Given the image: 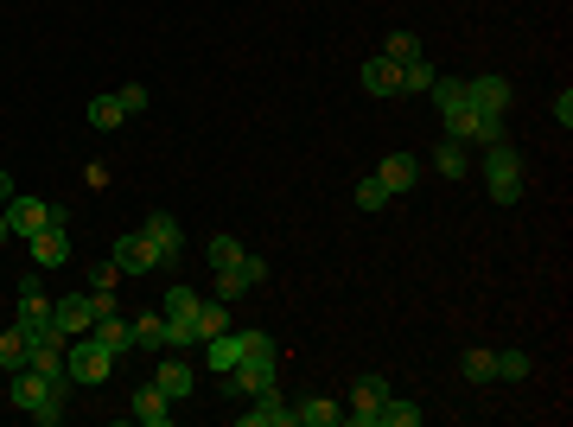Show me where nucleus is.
Returning a JSON list of instances; mask_svg holds the SVG:
<instances>
[{"mask_svg":"<svg viewBox=\"0 0 573 427\" xmlns=\"http://www.w3.org/2000/svg\"><path fill=\"white\" fill-rule=\"evenodd\" d=\"M121 122H128V115H121V102H115V96H96V102H90V128L109 134V128H121Z\"/></svg>","mask_w":573,"mask_h":427,"instance_id":"31","label":"nucleus"},{"mask_svg":"<svg viewBox=\"0 0 573 427\" xmlns=\"http://www.w3.org/2000/svg\"><path fill=\"white\" fill-rule=\"evenodd\" d=\"M7 236H13V230H7V211H0V243H7Z\"/></svg>","mask_w":573,"mask_h":427,"instance_id":"40","label":"nucleus"},{"mask_svg":"<svg viewBox=\"0 0 573 427\" xmlns=\"http://www.w3.org/2000/svg\"><path fill=\"white\" fill-rule=\"evenodd\" d=\"M198 332H204V338L230 332V300H198Z\"/></svg>","mask_w":573,"mask_h":427,"instance_id":"27","label":"nucleus"},{"mask_svg":"<svg viewBox=\"0 0 573 427\" xmlns=\"http://www.w3.org/2000/svg\"><path fill=\"white\" fill-rule=\"evenodd\" d=\"M357 83H363L370 96H402V64H395V58H382V51H376V58H363Z\"/></svg>","mask_w":573,"mask_h":427,"instance_id":"12","label":"nucleus"},{"mask_svg":"<svg viewBox=\"0 0 573 427\" xmlns=\"http://www.w3.org/2000/svg\"><path fill=\"white\" fill-rule=\"evenodd\" d=\"M51 326H58L64 338H83L96 326V294H64V300H51Z\"/></svg>","mask_w":573,"mask_h":427,"instance_id":"6","label":"nucleus"},{"mask_svg":"<svg viewBox=\"0 0 573 427\" xmlns=\"http://www.w3.org/2000/svg\"><path fill=\"white\" fill-rule=\"evenodd\" d=\"M7 396H13V408H26V415H39V408L51 402V396H64V389H51L45 377H39V370H13V389H7Z\"/></svg>","mask_w":573,"mask_h":427,"instance_id":"9","label":"nucleus"},{"mask_svg":"<svg viewBox=\"0 0 573 427\" xmlns=\"http://www.w3.org/2000/svg\"><path fill=\"white\" fill-rule=\"evenodd\" d=\"M32 243V268H64L71 262V230H58V224H45L39 236H26Z\"/></svg>","mask_w":573,"mask_h":427,"instance_id":"11","label":"nucleus"},{"mask_svg":"<svg viewBox=\"0 0 573 427\" xmlns=\"http://www.w3.org/2000/svg\"><path fill=\"white\" fill-rule=\"evenodd\" d=\"M26 332L20 326H7V332H0V370H7V377H13V370H26Z\"/></svg>","mask_w":573,"mask_h":427,"instance_id":"25","label":"nucleus"},{"mask_svg":"<svg viewBox=\"0 0 573 427\" xmlns=\"http://www.w3.org/2000/svg\"><path fill=\"white\" fill-rule=\"evenodd\" d=\"M338 421H344V402H332V396L293 402V427H338Z\"/></svg>","mask_w":573,"mask_h":427,"instance_id":"18","label":"nucleus"},{"mask_svg":"<svg viewBox=\"0 0 573 427\" xmlns=\"http://www.w3.org/2000/svg\"><path fill=\"white\" fill-rule=\"evenodd\" d=\"M554 122H561V128H573V90H561V96H554Z\"/></svg>","mask_w":573,"mask_h":427,"instance_id":"39","label":"nucleus"},{"mask_svg":"<svg viewBox=\"0 0 573 427\" xmlns=\"http://www.w3.org/2000/svg\"><path fill=\"white\" fill-rule=\"evenodd\" d=\"M376 427H421V408L402 402V396H389V402L376 408Z\"/></svg>","mask_w":573,"mask_h":427,"instance_id":"26","label":"nucleus"},{"mask_svg":"<svg viewBox=\"0 0 573 427\" xmlns=\"http://www.w3.org/2000/svg\"><path fill=\"white\" fill-rule=\"evenodd\" d=\"M389 204H395V198H389V185H382L376 173L357 179V211H389Z\"/></svg>","mask_w":573,"mask_h":427,"instance_id":"28","label":"nucleus"},{"mask_svg":"<svg viewBox=\"0 0 573 427\" xmlns=\"http://www.w3.org/2000/svg\"><path fill=\"white\" fill-rule=\"evenodd\" d=\"M242 338L249 332H217V338H204V370H236V357H242Z\"/></svg>","mask_w":573,"mask_h":427,"instance_id":"19","label":"nucleus"},{"mask_svg":"<svg viewBox=\"0 0 573 427\" xmlns=\"http://www.w3.org/2000/svg\"><path fill=\"white\" fill-rule=\"evenodd\" d=\"M134 351H166V313H141V319H134Z\"/></svg>","mask_w":573,"mask_h":427,"instance_id":"21","label":"nucleus"},{"mask_svg":"<svg viewBox=\"0 0 573 427\" xmlns=\"http://www.w3.org/2000/svg\"><path fill=\"white\" fill-rule=\"evenodd\" d=\"M433 173H440V179H465V147L453 141V134L433 147Z\"/></svg>","mask_w":573,"mask_h":427,"instance_id":"23","label":"nucleus"},{"mask_svg":"<svg viewBox=\"0 0 573 427\" xmlns=\"http://www.w3.org/2000/svg\"><path fill=\"white\" fill-rule=\"evenodd\" d=\"M141 230L153 236V249H160V268H172V262H179V255H185V224H179V217H172V211H153Z\"/></svg>","mask_w":573,"mask_h":427,"instance_id":"8","label":"nucleus"},{"mask_svg":"<svg viewBox=\"0 0 573 427\" xmlns=\"http://www.w3.org/2000/svg\"><path fill=\"white\" fill-rule=\"evenodd\" d=\"M121 281H128V275L115 268V255H109V262H96V268H90V294H115Z\"/></svg>","mask_w":573,"mask_h":427,"instance_id":"34","label":"nucleus"},{"mask_svg":"<svg viewBox=\"0 0 573 427\" xmlns=\"http://www.w3.org/2000/svg\"><path fill=\"white\" fill-rule=\"evenodd\" d=\"M255 408H242V427H293V408L281 402V396H274V389H268V396H249Z\"/></svg>","mask_w":573,"mask_h":427,"instance_id":"15","label":"nucleus"},{"mask_svg":"<svg viewBox=\"0 0 573 427\" xmlns=\"http://www.w3.org/2000/svg\"><path fill=\"white\" fill-rule=\"evenodd\" d=\"M484 185H491V204H516V198H523V160L510 153V141L484 147Z\"/></svg>","mask_w":573,"mask_h":427,"instance_id":"4","label":"nucleus"},{"mask_svg":"<svg viewBox=\"0 0 573 427\" xmlns=\"http://www.w3.org/2000/svg\"><path fill=\"white\" fill-rule=\"evenodd\" d=\"M459 377L465 383H497V351H465L459 357Z\"/></svg>","mask_w":573,"mask_h":427,"instance_id":"24","label":"nucleus"},{"mask_svg":"<svg viewBox=\"0 0 573 427\" xmlns=\"http://www.w3.org/2000/svg\"><path fill=\"white\" fill-rule=\"evenodd\" d=\"M32 421H39V427H58V421H64V396H51V402H45Z\"/></svg>","mask_w":573,"mask_h":427,"instance_id":"38","label":"nucleus"},{"mask_svg":"<svg viewBox=\"0 0 573 427\" xmlns=\"http://www.w3.org/2000/svg\"><path fill=\"white\" fill-rule=\"evenodd\" d=\"M382 58H395V64L421 58V39H414V32H389V39H382Z\"/></svg>","mask_w":573,"mask_h":427,"instance_id":"33","label":"nucleus"},{"mask_svg":"<svg viewBox=\"0 0 573 427\" xmlns=\"http://www.w3.org/2000/svg\"><path fill=\"white\" fill-rule=\"evenodd\" d=\"M128 415L141 427H166L172 421V396H160L153 383H141V389H134V402H128Z\"/></svg>","mask_w":573,"mask_h":427,"instance_id":"14","label":"nucleus"},{"mask_svg":"<svg viewBox=\"0 0 573 427\" xmlns=\"http://www.w3.org/2000/svg\"><path fill=\"white\" fill-rule=\"evenodd\" d=\"M376 179L389 185V198H408V192H414V160H408V153H382Z\"/></svg>","mask_w":573,"mask_h":427,"instance_id":"20","label":"nucleus"},{"mask_svg":"<svg viewBox=\"0 0 573 427\" xmlns=\"http://www.w3.org/2000/svg\"><path fill=\"white\" fill-rule=\"evenodd\" d=\"M191 383H198V377H191L185 357H160V370H153V389H160V396L185 402V396H191Z\"/></svg>","mask_w":573,"mask_h":427,"instance_id":"16","label":"nucleus"},{"mask_svg":"<svg viewBox=\"0 0 573 427\" xmlns=\"http://www.w3.org/2000/svg\"><path fill=\"white\" fill-rule=\"evenodd\" d=\"M204 262H211V268H236L242 243H236V236H211V243H204Z\"/></svg>","mask_w":573,"mask_h":427,"instance_id":"29","label":"nucleus"},{"mask_svg":"<svg viewBox=\"0 0 573 427\" xmlns=\"http://www.w3.org/2000/svg\"><path fill=\"white\" fill-rule=\"evenodd\" d=\"M242 294H255V287L242 281V268H217V300H242Z\"/></svg>","mask_w":573,"mask_h":427,"instance_id":"36","label":"nucleus"},{"mask_svg":"<svg viewBox=\"0 0 573 427\" xmlns=\"http://www.w3.org/2000/svg\"><path fill=\"white\" fill-rule=\"evenodd\" d=\"M465 102H472V109H484V115H503L510 109V77H465Z\"/></svg>","mask_w":573,"mask_h":427,"instance_id":"10","label":"nucleus"},{"mask_svg":"<svg viewBox=\"0 0 573 427\" xmlns=\"http://www.w3.org/2000/svg\"><path fill=\"white\" fill-rule=\"evenodd\" d=\"M236 268H242V281H249V287H262V281H268V262H262V255H249V249H242V262H236Z\"/></svg>","mask_w":573,"mask_h":427,"instance_id":"37","label":"nucleus"},{"mask_svg":"<svg viewBox=\"0 0 573 427\" xmlns=\"http://www.w3.org/2000/svg\"><path fill=\"white\" fill-rule=\"evenodd\" d=\"M395 389H389V377H357L351 383V402H344V421H357V427H376V408L389 402Z\"/></svg>","mask_w":573,"mask_h":427,"instance_id":"5","label":"nucleus"},{"mask_svg":"<svg viewBox=\"0 0 573 427\" xmlns=\"http://www.w3.org/2000/svg\"><path fill=\"white\" fill-rule=\"evenodd\" d=\"M90 332H96L115 357H128V351H134V319H121L115 306H109V313H96V326H90Z\"/></svg>","mask_w":573,"mask_h":427,"instance_id":"17","label":"nucleus"},{"mask_svg":"<svg viewBox=\"0 0 573 427\" xmlns=\"http://www.w3.org/2000/svg\"><path fill=\"white\" fill-rule=\"evenodd\" d=\"M115 102H121V115H141V109H153L147 83H121V90H115Z\"/></svg>","mask_w":573,"mask_h":427,"instance_id":"35","label":"nucleus"},{"mask_svg":"<svg viewBox=\"0 0 573 427\" xmlns=\"http://www.w3.org/2000/svg\"><path fill=\"white\" fill-rule=\"evenodd\" d=\"M64 377H71L77 389H102L115 377V351L102 345L96 332H83V338H71V345H64Z\"/></svg>","mask_w":573,"mask_h":427,"instance_id":"2","label":"nucleus"},{"mask_svg":"<svg viewBox=\"0 0 573 427\" xmlns=\"http://www.w3.org/2000/svg\"><path fill=\"white\" fill-rule=\"evenodd\" d=\"M51 224V204L45 198H20V192H13V204H7V230L13 236H39Z\"/></svg>","mask_w":573,"mask_h":427,"instance_id":"13","label":"nucleus"},{"mask_svg":"<svg viewBox=\"0 0 573 427\" xmlns=\"http://www.w3.org/2000/svg\"><path fill=\"white\" fill-rule=\"evenodd\" d=\"M433 102H440V115L446 109H459V102H465V77H433V90H427Z\"/></svg>","mask_w":573,"mask_h":427,"instance_id":"32","label":"nucleus"},{"mask_svg":"<svg viewBox=\"0 0 573 427\" xmlns=\"http://www.w3.org/2000/svg\"><path fill=\"white\" fill-rule=\"evenodd\" d=\"M109 255H115L121 275H147V268H160V249H153V236H147V230H128Z\"/></svg>","mask_w":573,"mask_h":427,"instance_id":"7","label":"nucleus"},{"mask_svg":"<svg viewBox=\"0 0 573 427\" xmlns=\"http://www.w3.org/2000/svg\"><path fill=\"white\" fill-rule=\"evenodd\" d=\"M529 370H535L529 351H497V377H503V383H523Z\"/></svg>","mask_w":573,"mask_h":427,"instance_id":"30","label":"nucleus"},{"mask_svg":"<svg viewBox=\"0 0 573 427\" xmlns=\"http://www.w3.org/2000/svg\"><path fill=\"white\" fill-rule=\"evenodd\" d=\"M433 77H440V71L427 64V51H421V58H408V64H402V96H427Z\"/></svg>","mask_w":573,"mask_h":427,"instance_id":"22","label":"nucleus"},{"mask_svg":"<svg viewBox=\"0 0 573 427\" xmlns=\"http://www.w3.org/2000/svg\"><path fill=\"white\" fill-rule=\"evenodd\" d=\"M440 122H446V134H453L459 147H497L503 141V115H484V109H472V102L446 109Z\"/></svg>","mask_w":573,"mask_h":427,"instance_id":"3","label":"nucleus"},{"mask_svg":"<svg viewBox=\"0 0 573 427\" xmlns=\"http://www.w3.org/2000/svg\"><path fill=\"white\" fill-rule=\"evenodd\" d=\"M274 357H281V351H274V338L249 332V338H242L236 370H223L217 389H223V396H268V389H274Z\"/></svg>","mask_w":573,"mask_h":427,"instance_id":"1","label":"nucleus"}]
</instances>
